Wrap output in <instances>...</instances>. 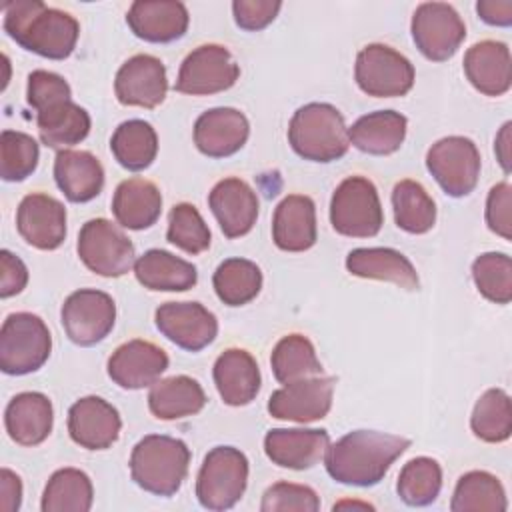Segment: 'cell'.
<instances>
[{
    "label": "cell",
    "instance_id": "cell-1",
    "mask_svg": "<svg viewBox=\"0 0 512 512\" xmlns=\"http://www.w3.org/2000/svg\"><path fill=\"white\" fill-rule=\"evenodd\" d=\"M410 448V440L378 430H354L328 446L326 472L346 486L378 484L390 466Z\"/></svg>",
    "mask_w": 512,
    "mask_h": 512
},
{
    "label": "cell",
    "instance_id": "cell-2",
    "mask_svg": "<svg viewBox=\"0 0 512 512\" xmlns=\"http://www.w3.org/2000/svg\"><path fill=\"white\" fill-rule=\"evenodd\" d=\"M4 30L22 48L50 58H68L78 42V20L40 0H14L4 6Z\"/></svg>",
    "mask_w": 512,
    "mask_h": 512
},
{
    "label": "cell",
    "instance_id": "cell-3",
    "mask_svg": "<svg viewBox=\"0 0 512 512\" xmlns=\"http://www.w3.org/2000/svg\"><path fill=\"white\" fill-rule=\"evenodd\" d=\"M292 150L310 162H334L348 152V128L340 110L326 102L300 106L288 124Z\"/></svg>",
    "mask_w": 512,
    "mask_h": 512
},
{
    "label": "cell",
    "instance_id": "cell-4",
    "mask_svg": "<svg viewBox=\"0 0 512 512\" xmlns=\"http://www.w3.org/2000/svg\"><path fill=\"white\" fill-rule=\"evenodd\" d=\"M190 448L172 436L148 434L132 448L130 476L146 492L172 496L186 480Z\"/></svg>",
    "mask_w": 512,
    "mask_h": 512
},
{
    "label": "cell",
    "instance_id": "cell-5",
    "mask_svg": "<svg viewBox=\"0 0 512 512\" xmlns=\"http://www.w3.org/2000/svg\"><path fill=\"white\" fill-rule=\"evenodd\" d=\"M52 352V336L44 320L32 312L10 314L0 328V368L10 376L40 370Z\"/></svg>",
    "mask_w": 512,
    "mask_h": 512
},
{
    "label": "cell",
    "instance_id": "cell-6",
    "mask_svg": "<svg viewBox=\"0 0 512 512\" xmlns=\"http://www.w3.org/2000/svg\"><path fill=\"white\" fill-rule=\"evenodd\" d=\"M248 484V458L234 446H214L200 466L196 498L206 510H230Z\"/></svg>",
    "mask_w": 512,
    "mask_h": 512
},
{
    "label": "cell",
    "instance_id": "cell-7",
    "mask_svg": "<svg viewBox=\"0 0 512 512\" xmlns=\"http://www.w3.org/2000/svg\"><path fill=\"white\" fill-rule=\"evenodd\" d=\"M330 224L348 238H372L384 224L378 190L364 176L344 178L330 200Z\"/></svg>",
    "mask_w": 512,
    "mask_h": 512
},
{
    "label": "cell",
    "instance_id": "cell-8",
    "mask_svg": "<svg viewBox=\"0 0 512 512\" xmlns=\"http://www.w3.org/2000/svg\"><path fill=\"white\" fill-rule=\"evenodd\" d=\"M412 62L386 44L364 46L354 64V78L358 88L374 98L404 96L414 86Z\"/></svg>",
    "mask_w": 512,
    "mask_h": 512
},
{
    "label": "cell",
    "instance_id": "cell-9",
    "mask_svg": "<svg viewBox=\"0 0 512 512\" xmlns=\"http://www.w3.org/2000/svg\"><path fill=\"white\" fill-rule=\"evenodd\" d=\"M76 250L82 264L104 278L124 276L136 262L132 240L106 218H92L80 228Z\"/></svg>",
    "mask_w": 512,
    "mask_h": 512
},
{
    "label": "cell",
    "instance_id": "cell-10",
    "mask_svg": "<svg viewBox=\"0 0 512 512\" xmlns=\"http://www.w3.org/2000/svg\"><path fill=\"white\" fill-rule=\"evenodd\" d=\"M478 146L466 136H446L426 152V168L438 186L452 198L468 196L480 176Z\"/></svg>",
    "mask_w": 512,
    "mask_h": 512
},
{
    "label": "cell",
    "instance_id": "cell-11",
    "mask_svg": "<svg viewBox=\"0 0 512 512\" xmlns=\"http://www.w3.org/2000/svg\"><path fill=\"white\" fill-rule=\"evenodd\" d=\"M410 32L420 54L432 62L450 60L466 38V24L454 6L424 2L414 10Z\"/></svg>",
    "mask_w": 512,
    "mask_h": 512
},
{
    "label": "cell",
    "instance_id": "cell-12",
    "mask_svg": "<svg viewBox=\"0 0 512 512\" xmlns=\"http://www.w3.org/2000/svg\"><path fill=\"white\" fill-rule=\"evenodd\" d=\"M238 76L240 66L226 46L202 44L182 60L174 90L188 96L218 94L232 88Z\"/></svg>",
    "mask_w": 512,
    "mask_h": 512
},
{
    "label": "cell",
    "instance_id": "cell-13",
    "mask_svg": "<svg viewBox=\"0 0 512 512\" xmlns=\"http://www.w3.org/2000/svg\"><path fill=\"white\" fill-rule=\"evenodd\" d=\"M60 322L74 344L94 346L112 332L116 322V304L112 296L102 290L80 288L64 300Z\"/></svg>",
    "mask_w": 512,
    "mask_h": 512
},
{
    "label": "cell",
    "instance_id": "cell-14",
    "mask_svg": "<svg viewBox=\"0 0 512 512\" xmlns=\"http://www.w3.org/2000/svg\"><path fill=\"white\" fill-rule=\"evenodd\" d=\"M156 328L172 344L188 352H200L218 336L216 316L200 302H166L154 312Z\"/></svg>",
    "mask_w": 512,
    "mask_h": 512
},
{
    "label": "cell",
    "instance_id": "cell-15",
    "mask_svg": "<svg viewBox=\"0 0 512 512\" xmlns=\"http://www.w3.org/2000/svg\"><path fill=\"white\" fill-rule=\"evenodd\" d=\"M334 384L336 380L324 374L284 384L272 392L268 412L272 418L300 424L322 420L332 408Z\"/></svg>",
    "mask_w": 512,
    "mask_h": 512
},
{
    "label": "cell",
    "instance_id": "cell-16",
    "mask_svg": "<svg viewBox=\"0 0 512 512\" xmlns=\"http://www.w3.org/2000/svg\"><path fill=\"white\" fill-rule=\"evenodd\" d=\"M168 92L166 66L152 54H136L128 58L116 72L114 94L124 106L156 108Z\"/></svg>",
    "mask_w": 512,
    "mask_h": 512
},
{
    "label": "cell",
    "instance_id": "cell-17",
    "mask_svg": "<svg viewBox=\"0 0 512 512\" xmlns=\"http://www.w3.org/2000/svg\"><path fill=\"white\" fill-rule=\"evenodd\" d=\"M16 228L26 244L56 250L66 238V208L54 196L32 192L18 204Z\"/></svg>",
    "mask_w": 512,
    "mask_h": 512
},
{
    "label": "cell",
    "instance_id": "cell-18",
    "mask_svg": "<svg viewBox=\"0 0 512 512\" xmlns=\"http://www.w3.org/2000/svg\"><path fill=\"white\" fill-rule=\"evenodd\" d=\"M168 368V354L148 340H128L108 358V376L124 390H140L158 382Z\"/></svg>",
    "mask_w": 512,
    "mask_h": 512
},
{
    "label": "cell",
    "instance_id": "cell-19",
    "mask_svg": "<svg viewBox=\"0 0 512 512\" xmlns=\"http://www.w3.org/2000/svg\"><path fill=\"white\" fill-rule=\"evenodd\" d=\"M118 410L100 396H84L68 410V434L86 450H106L120 436Z\"/></svg>",
    "mask_w": 512,
    "mask_h": 512
},
{
    "label": "cell",
    "instance_id": "cell-20",
    "mask_svg": "<svg viewBox=\"0 0 512 512\" xmlns=\"http://www.w3.org/2000/svg\"><path fill=\"white\" fill-rule=\"evenodd\" d=\"M208 206L226 238L248 234L258 218V196L252 186L240 178H224L208 194Z\"/></svg>",
    "mask_w": 512,
    "mask_h": 512
},
{
    "label": "cell",
    "instance_id": "cell-21",
    "mask_svg": "<svg viewBox=\"0 0 512 512\" xmlns=\"http://www.w3.org/2000/svg\"><path fill=\"white\" fill-rule=\"evenodd\" d=\"M248 136V118L236 108H210L194 122V144L208 158H228L236 154L246 144Z\"/></svg>",
    "mask_w": 512,
    "mask_h": 512
},
{
    "label": "cell",
    "instance_id": "cell-22",
    "mask_svg": "<svg viewBox=\"0 0 512 512\" xmlns=\"http://www.w3.org/2000/svg\"><path fill=\"white\" fill-rule=\"evenodd\" d=\"M330 446L326 430L316 428H274L264 436V452L272 464L290 470L316 466Z\"/></svg>",
    "mask_w": 512,
    "mask_h": 512
},
{
    "label": "cell",
    "instance_id": "cell-23",
    "mask_svg": "<svg viewBox=\"0 0 512 512\" xmlns=\"http://www.w3.org/2000/svg\"><path fill=\"white\" fill-rule=\"evenodd\" d=\"M188 8L178 0H136L128 8L126 24L140 40L166 44L188 30Z\"/></svg>",
    "mask_w": 512,
    "mask_h": 512
},
{
    "label": "cell",
    "instance_id": "cell-24",
    "mask_svg": "<svg viewBox=\"0 0 512 512\" xmlns=\"http://www.w3.org/2000/svg\"><path fill=\"white\" fill-rule=\"evenodd\" d=\"M464 74L484 96H502L512 86L510 48L500 40H482L464 54Z\"/></svg>",
    "mask_w": 512,
    "mask_h": 512
},
{
    "label": "cell",
    "instance_id": "cell-25",
    "mask_svg": "<svg viewBox=\"0 0 512 512\" xmlns=\"http://www.w3.org/2000/svg\"><path fill=\"white\" fill-rule=\"evenodd\" d=\"M316 206L310 196L290 194L272 216V240L284 252H304L316 244Z\"/></svg>",
    "mask_w": 512,
    "mask_h": 512
},
{
    "label": "cell",
    "instance_id": "cell-26",
    "mask_svg": "<svg viewBox=\"0 0 512 512\" xmlns=\"http://www.w3.org/2000/svg\"><path fill=\"white\" fill-rule=\"evenodd\" d=\"M214 384L228 406H246L260 392V368L254 356L244 348L224 350L212 368Z\"/></svg>",
    "mask_w": 512,
    "mask_h": 512
},
{
    "label": "cell",
    "instance_id": "cell-27",
    "mask_svg": "<svg viewBox=\"0 0 512 512\" xmlns=\"http://www.w3.org/2000/svg\"><path fill=\"white\" fill-rule=\"evenodd\" d=\"M54 424V408L42 392H20L4 410V426L8 436L20 446L42 444Z\"/></svg>",
    "mask_w": 512,
    "mask_h": 512
},
{
    "label": "cell",
    "instance_id": "cell-28",
    "mask_svg": "<svg viewBox=\"0 0 512 512\" xmlns=\"http://www.w3.org/2000/svg\"><path fill=\"white\" fill-rule=\"evenodd\" d=\"M54 180L76 204L94 200L104 188V168L88 150H60L54 158Z\"/></svg>",
    "mask_w": 512,
    "mask_h": 512
},
{
    "label": "cell",
    "instance_id": "cell-29",
    "mask_svg": "<svg viewBox=\"0 0 512 512\" xmlns=\"http://www.w3.org/2000/svg\"><path fill=\"white\" fill-rule=\"evenodd\" d=\"M352 276L392 282L404 290H418L420 280L412 262L394 248H354L346 256Z\"/></svg>",
    "mask_w": 512,
    "mask_h": 512
},
{
    "label": "cell",
    "instance_id": "cell-30",
    "mask_svg": "<svg viewBox=\"0 0 512 512\" xmlns=\"http://www.w3.org/2000/svg\"><path fill=\"white\" fill-rule=\"evenodd\" d=\"M112 212L122 228L146 230L162 214V194L146 178H128L114 190Z\"/></svg>",
    "mask_w": 512,
    "mask_h": 512
},
{
    "label": "cell",
    "instance_id": "cell-31",
    "mask_svg": "<svg viewBox=\"0 0 512 512\" xmlns=\"http://www.w3.org/2000/svg\"><path fill=\"white\" fill-rule=\"evenodd\" d=\"M408 120L396 110H376L360 116L348 128V140L354 148L372 156L396 152L406 138Z\"/></svg>",
    "mask_w": 512,
    "mask_h": 512
},
{
    "label": "cell",
    "instance_id": "cell-32",
    "mask_svg": "<svg viewBox=\"0 0 512 512\" xmlns=\"http://www.w3.org/2000/svg\"><path fill=\"white\" fill-rule=\"evenodd\" d=\"M134 274L144 288L156 292H184L198 282V270L192 262L160 248L138 256Z\"/></svg>",
    "mask_w": 512,
    "mask_h": 512
},
{
    "label": "cell",
    "instance_id": "cell-33",
    "mask_svg": "<svg viewBox=\"0 0 512 512\" xmlns=\"http://www.w3.org/2000/svg\"><path fill=\"white\" fill-rule=\"evenodd\" d=\"M206 404V394L198 380L178 374L152 384L148 408L158 420H182L198 414Z\"/></svg>",
    "mask_w": 512,
    "mask_h": 512
},
{
    "label": "cell",
    "instance_id": "cell-34",
    "mask_svg": "<svg viewBox=\"0 0 512 512\" xmlns=\"http://www.w3.org/2000/svg\"><path fill=\"white\" fill-rule=\"evenodd\" d=\"M36 124L42 144L56 150H68L88 136L90 114L76 102L64 100L36 112Z\"/></svg>",
    "mask_w": 512,
    "mask_h": 512
},
{
    "label": "cell",
    "instance_id": "cell-35",
    "mask_svg": "<svg viewBox=\"0 0 512 512\" xmlns=\"http://www.w3.org/2000/svg\"><path fill=\"white\" fill-rule=\"evenodd\" d=\"M110 150L122 168L132 172L146 170L158 154L156 130L146 120H126L114 130Z\"/></svg>",
    "mask_w": 512,
    "mask_h": 512
},
{
    "label": "cell",
    "instance_id": "cell-36",
    "mask_svg": "<svg viewBox=\"0 0 512 512\" xmlns=\"http://www.w3.org/2000/svg\"><path fill=\"white\" fill-rule=\"evenodd\" d=\"M508 508L502 482L486 470H470L456 482L452 512H504Z\"/></svg>",
    "mask_w": 512,
    "mask_h": 512
},
{
    "label": "cell",
    "instance_id": "cell-37",
    "mask_svg": "<svg viewBox=\"0 0 512 512\" xmlns=\"http://www.w3.org/2000/svg\"><path fill=\"white\" fill-rule=\"evenodd\" d=\"M270 366L280 384L322 376L324 368L316 356L314 344L304 334H288L272 350Z\"/></svg>",
    "mask_w": 512,
    "mask_h": 512
},
{
    "label": "cell",
    "instance_id": "cell-38",
    "mask_svg": "<svg viewBox=\"0 0 512 512\" xmlns=\"http://www.w3.org/2000/svg\"><path fill=\"white\" fill-rule=\"evenodd\" d=\"M94 488L86 472L78 468H60L46 482L42 494V512H88L92 508Z\"/></svg>",
    "mask_w": 512,
    "mask_h": 512
},
{
    "label": "cell",
    "instance_id": "cell-39",
    "mask_svg": "<svg viewBox=\"0 0 512 512\" xmlns=\"http://www.w3.org/2000/svg\"><path fill=\"white\" fill-rule=\"evenodd\" d=\"M394 222L408 234H426L436 222V204L416 180H400L392 188Z\"/></svg>",
    "mask_w": 512,
    "mask_h": 512
},
{
    "label": "cell",
    "instance_id": "cell-40",
    "mask_svg": "<svg viewBox=\"0 0 512 512\" xmlns=\"http://www.w3.org/2000/svg\"><path fill=\"white\" fill-rule=\"evenodd\" d=\"M214 292L226 306H244L260 294L262 270L246 258H228L212 276Z\"/></svg>",
    "mask_w": 512,
    "mask_h": 512
},
{
    "label": "cell",
    "instance_id": "cell-41",
    "mask_svg": "<svg viewBox=\"0 0 512 512\" xmlns=\"http://www.w3.org/2000/svg\"><path fill=\"white\" fill-rule=\"evenodd\" d=\"M470 428L476 438L488 444H498L512 434V404L510 396L500 388L486 390L474 404Z\"/></svg>",
    "mask_w": 512,
    "mask_h": 512
},
{
    "label": "cell",
    "instance_id": "cell-42",
    "mask_svg": "<svg viewBox=\"0 0 512 512\" xmlns=\"http://www.w3.org/2000/svg\"><path fill=\"white\" fill-rule=\"evenodd\" d=\"M442 490V468L434 458L418 456L404 464L398 474L396 492L408 506H428Z\"/></svg>",
    "mask_w": 512,
    "mask_h": 512
},
{
    "label": "cell",
    "instance_id": "cell-43",
    "mask_svg": "<svg viewBox=\"0 0 512 512\" xmlns=\"http://www.w3.org/2000/svg\"><path fill=\"white\" fill-rule=\"evenodd\" d=\"M472 280L478 292L494 302L508 304L512 300V260L504 252H486L472 262Z\"/></svg>",
    "mask_w": 512,
    "mask_h": 512
},
{
    "label": "cell",
    "instance_id": "cell-44",
    "mask_svg": "<svg viewBox=\"0 0 512 512\" xmlns=\"http://www.w3.org/2000/svg\"><path fill=\"white\" fill-rule=\"evenodd\" d=\"M40 160L38 142L18 130H4L0 136V174L6 182H22L36 170Z\"/></svg>",
    "mask_w": 512,
    "mask_h": 512
},
{
    "label": "cell",
    "instance_id": "cell-45",
    "mask_svg": "<svg viewBox=\"0 0 512 512\" xmlns=\"http://www.w3.org/2000/svg\"><path fill=\"white\" fill-rule=\"evenodd\" d=\"M166 240L188 254H202L210 248V228L196 206L180 202L168 214Z\"/></svg>",
    "mask_w": 512,
    "mask_h": 512
},
{
    "label": "cell",
    "instance_id": "cell-46",
    "mask_svg": "<svg viewBox=\"0 0 512 512\" xmlns=\"http://www.w3.org/2000/svg\"><path fill=\"white\" fill-rule=\"evenodd\" d=\"M262 512H318L320 510V498L318 494L304 484H292V482H276L272 484L260 504Z\"/></svg>",
    "mask_w": 512,
    "mask_h": 512
},
{
    "label": "cell",
    "instance_id": "cell-47",
    "mask_svg": "<svg viewBox=\"0 0 512 512\" xmlns=\"http://www.w3.org/2000/svg\"><path fill=\"white\" fill-rule=\"evenodd\" d=\"M64 100H72V90L60 74L48 70H34L28 74L26 102L36 112Z\"/></svg>",
    "mask_w": 512,
    "mask_h": 512
},
{
    "label": "cell",
    "instance_id": "cell-48",
    "mask_svg": "<svg viewBox=\"0 0 512 512\" xmlns=\"http://www.w3.org/2000/svg\"><path fill=\"white\" fill-rule=\"evenodd\" d=\"M486 224L504 240L512 238V186L498 182L486 198Z\"/></svg>",
    "mask_w": 512,
    "mask_h": 512
},
{
    "label": "cell",
    "instance_id": "cell-49",
    "mask_svg": "<svg viewBox=\"0 0 512 512\" xmlns=\"http://www.w3.org/2000/svg\"><path fill=\"white\" fill-rule=\"evenodd\" d=\"M282 8L280 0H234L232 14L234 22L248 32H258L266 28L278 16Z\"/></svg>",
    "mask_w": 512,
    "mask_h": 512
},
{
    "label": "cell",
    "instance_id": "cell-50",
    "mask_svg": "<svg viewBox=\"0 0 512 512\" xmlns=\"http://www.w3.org/2000/svg\"><path fill=\"white\" fill-rule=\"evenodd\" d=\"M28 284L26 264L10 250L0 252V296L10 298L20 294Z\"/></svg>",
    "mask_w": 512,
    "mask_h": 512
},
{
    "label": "cell",
    "instance_id": "cell-51",
    "mask_svg": "<svg viewBox=\"0 0 512 512\" xmlns=\"http://www.w3.org/2000/svg\"><path fill=\"white\" fill-rule=\"evenodd\" d=\"M22 504V480L8 468L0 470V508L16 512Z\"/></svg>",
    "mask_w": 512,
    "mask_h": 512
},
{
    "label": "cell",
    "instance_id": "cell-52",
    "mask_svg": "<svg viewBox=\"0 0 512 512\" xmlns=\"http://www.w3.org/2000/svg\"><path fill=\"white\" fill-rule=\"evenodd\" d=\"M476 12L490 26L512 24V0H480L476 4Z\"/></svg>",
    "mask_w": 512,
    "mask_h": 512
},
{
    "label": "cell",
    "instance_id": "cell-53",
    "mask_svg": "<svg viewBox=\"0 0 512 512\" xmlns=\"http://www.w3.org/2000/svg\"><path fill=\"white\" fill-rule=\"evenodd\" d=\"M510 128H512V124L506 122V124L500 128V132H498V136H496V140H494L496 158H498V162H500V166H502V170H504L506 174L510 172Z\"/></svg>",
    "mask_w": 512,
    "mask_h": 512
},
{
    "label": "cell",
    "instance_id": "cell-54",
    "mask_svg": "<svg viewBox=\"0 0 512 512\" xmlns=\"http://www.w3.org/2000/svg\"><path fill=\"white\" fill-rule=\"evenodd\" d=\"M342 506H360V508H372L370 504H358V502H340V504H336V506H334V510H336V508H342Z\"/></svg>",
    "mask_w": 512,
    "mask_h": 512
}]
</instances>
